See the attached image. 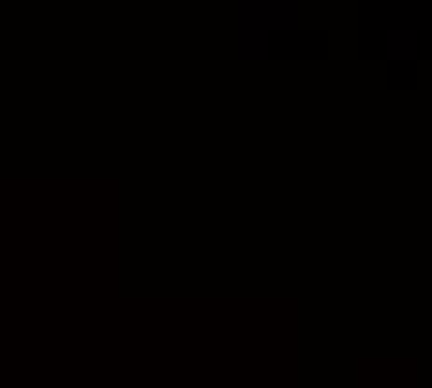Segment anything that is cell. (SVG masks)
I'll list each match as a JSON object with an SVG mask.
<instances>
[{"mask_svg":"<svg viewBox=\"0 0 432 388\" xmlns=\"http://www.w3.org/2000/svg\"><path fill=\"white\" fill-rule=\"evenodd\" d=\"M250 11L261 19V26L269 30H298V11H302V4L298 0H257V4H250Z\"/></svg>","mask_w":432,"mask_h":388,"instance_id":"6da1fadb","label":"cell"},{"mask_svg":"<svg viewBox=\"0 0 432 388\" xmlns=\"http://www.w3.org/2000/svg\"><path fill=\"white\" fill-rule=\"evenodd\" d=\"M239 11H242V19H239V53L246 60H250V56L254 60H264V56H269V38L272 34L261 26V19L250 11V0H246Z\"/></svg>","mask_w":432,"mask_h":388,"instance_id":"7a4b0ae2","label":"cell"},{"mask_svg":"<svg viewBox=\"0 0 432 388\" xmlns=\"http://www.w3.org/2000/svg\"><path fill=\"white\" fill-rule=\"evenodd\" d=\"M384 56L391 63H413L421 56V34L413 26H391L384 34Z\"/></svg>","mask_w":432,"mask_h":388,"instance_id":"3957f363","label":"cell"}]
</instances>
